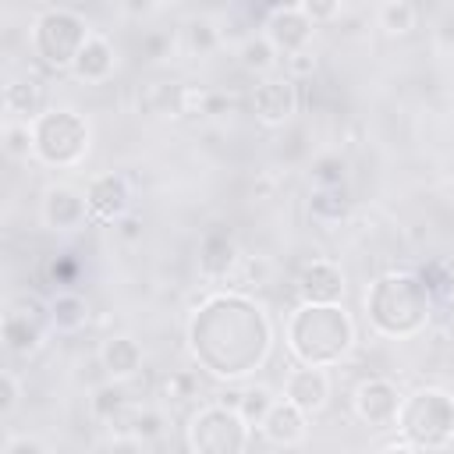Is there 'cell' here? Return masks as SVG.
<instances>
[{
	"instance_id": "6da1fadb",
	"label": "cell",
	"mask_w": 454,
	"mask_h": 454,
	"mask_svg": "<svg viewBox=\"0 0 454 454\" xmlns=\"http://www.w3.org/2000/svg\"><path fill=\"white\" fill-rule=\"evenodd\" d=\"M270 344V316L245 294H213L188 323V348L195 362L220 380H245L255 372L266 362Z\"/></svg>"
},
{
	"instance_id": "7a4b0ae2",
	"label": "cell",
	"mask_w": 454,
	"mask_h": 454,
	"mask_svg": "<svg viewBox=\"0 0 454 454\" xmlns=\"http://www.w3.org/2000/svg\"><path fill=\"white\" fill-rule=\"evenodd\" d=\"M365 312L376 333L404 340L429 326L433 316V294L419 273L394 270L369 284L365 291Z\"/></svg>"
},
{
	"instance_id": "3957f363",
	"label": "cell",
	"mask_w": 454,
	"mask_h": 454,
	"mask_svg": "<svg viewBox=\"0 0 454 454\" xmlns=\"http://www.w3.org/2000/svg\"><path fill=\"white\" fill-rule=\"evenodd\" d=\"M355 344V323L344 305H298L287 319V348L301 365H337Z\"/></svg>"
},
{
	"instance_id": "277c9868",
	"label": "cell",
	"mask_w": 454,
	"mask_h": 454,
	"mask_svg": "<svg viewBox=\"0 0 454 454\" xmlns=\"http://www.w3.org/2000/svg\"><path fill=\"white\" fill-rule=\"evenodd\" d=\"M397 433L419 450H443L454 440V397L440 387H422L404 397Z\"/></svg>"
},
{
	"instance_id": "5b68a950",
	"label": "cell",
	"mask_w": 454,
	"mask_h": 454,
	"mask_svg": "<svg viewBox=\"0 0 454 454\" xmlns=\"http://www.w3.org/2000/svg\"><path fill=\"white\" fill-rule=\"evenodd\" d=\"M35 156L50 167H78L89 156V121L71 106H50L43 117L32 121Z\"/></svg>"
},
{
	"instance_id": "8992f818",
	"label": "cell",
	"mask_w": 454,
	"mask_h": 454,
	"mask_svg": "<svg viewBox=\"0 0 454 454\" xmlns=\"http://www.w3.org/2000/svg\"><path fill=\"white\" fill-rule=\"evenodd\" d=\"M92 39L89 21L71 7H46L32 25V50L46 67L71 71L85 43Z\"/></svg>"
},
{
	"instance_id": "52a82bcc",
	"label": "cell",
	"mask_w": 454,
	"mask_h": 454,
	"mask_svg": "<svg viewBox=\"0 0 454 454\" xmlns=\"http://www.w3.org/2000/svg\"><path fill=\"white\" fill-rule=\"evenodd\" d=\"M252 426L223 404H206L188 419V447L192 454H245Z\"/></svg>"
},
{
	"instance_id": "ba28073f",
	"label": "cell",
	"mask_w": 454,
	"mask_h": 454,
	"mask_svg": "<svg viewBox=\"0 0 454 454\" xmlns=\"http://www.w3.org/2000/svg\"><path fill=\"white\" fill-rule=\"evenodd\" d=\"M50 330H53L50 305H43L35 294H18L14 301H7V312H4V348L11 355H35Z\"/></svg>"
},
{
	"instance_id": "9c48e42d",
	"label": "cell",
	"mask_w": 454,
	"mask_h": 454,
	"mask_svg": "<svg viewBox=\"0 0 454 454\" xmlns=\"http://www.w3.org/2000/svg\"><path fill=\"white\" fill-rule=\"evenodd\" d=\"M351 401H355V415H358L365 426H372V429H390V426H397V415H401V404H404L397 383H390L387 376H369V380H362V383L355 387Z\"/></svg>"
},
{
	"instance_id": "30bf717a",
	"label": "cell",
	"mask_w": 454,
	"mask_h": 454,
	"mask_svg": "<svg viewBox=\"0 0 454 454\" xmlns=\"http://www.w3.org/2000/svg\"><path fill=\"white\" fill-rule=\"evenodd\" d=\"M298 82H291L287 74H266L252 89V114L259 124L280 128L298 114Z\"/></svg>"
},
{
	"instance_id": "8fae6325",
	"label": "cell",
	"mask_w": 454,
	"mask_h": 454,
	"mask_svg": "<svg viewBox=\"0 0 454 454\" xmlns=\"http://www.w3.org/2000/svg\"><path fill=\"white\" fill-rule=\"evenodd\" d=\"M312 28H316V25H312L309 14L301 11V4L270 7V11H266V21H262V35H266V39L273 43V50L284 53V57L309 50Z\"/></svg>"
},
{
	"instance_id": "7c38bea8",
	"label": "cell",
	"mask_w": 454,
	"mask_h": 454,
	"mask_svg": "<svg viewBox=\"0 0 454 454\" xmlns=\"http://www.w3.org/2000/svg\"><path fill=\"white\" fill-rule=\"evenodd\" d=\"M85 202H89V220L96 223H121L131 209V188L124 174H99L89 181L85 188Z\"/></svg>"
},
{
	"instance_id": "4fadbf2b",
	"label": "cell",
	"mask_w": 454,
	"mask_h": 454,
	"mask_svg": "<svg viewBox=\"0 0 454 454\" xmlns=\"http://www.w3.org/2000/svg\"><path fill=\"white\" fill-rule=\"evenodd\" d=\"M298 298L301 305H340L344 301V270L330 259H312L298 270Z\"/></svg>"
},
{
	"instance_id": "5bb4252c",
	"label": "cell",
	"mask_w": 454,
	"mask_h": 454,
	"mask_svg": "<svg viewBox=\"0 0 454 454\" xmlns=\"http://www.w3.org/2000/svg\"><path fill=\"white\" fill-rule=\"evenodd\" d=\"M39 216L50 231L57 234H67V231H78L85 220H89V202H85V192L71 188V184H50L43 192V206H39Z\"/></svg>"
},
{
	"instance_id": "9a60e30c",
	"label": "cell",
	"mask_w": 454,
	"mask_h": 454,
	"mask_svg": "<svg viewBox=\"0 0 454 454\" xmlns=\"http://www.w3.org/2000/svg\"><path fill=\"white\" fill-rule=\"evenodd\" d=\"M284 401H291L305 415H319L330 401V372L319 365H298L284 380Z\"/></svg>"
},
{
	"instance_id": "2e32d148",
	"label": "cell",
	"mask_w": 454,
	"mask_h": 454,
	"mask_svg": "<svg viewBox=\"0 0 454 454\" xmlns=\"http://www.w3.org/2000/svg\"><path fill=\"white\" fill-rule=\"evenodd\" d=\"M241 262V255H238V241H234V234L227 231V227H209L206 234H202V241H199V270H202V277H209V280H220V277H227V273H234V266Z\"/></svg>"
},
{
	"instance_id": "e0dca14e",
	"label": "cell",
	"mask_w": 454,
	"mask_h": 454,
	"mask_svg": "<svg viewBox=\"0 0 454 454\" xmlns=\"http://www.w3.org/2000/svg\"><path fill=\"white\" fill-rule=\"evenodd\" d=\"M4 110H7V121H25V124H32L35 117L46 114V85H43L35 74L11 78V82L4 85Z\"/></svg>"
},
{
	"instance_id": "ac0fdd59",
	"label": "cell",
	"mask_w": 454,
	"mask_h": 454,
	"mask_svg": "<svg viewBox=\"0 0 454 454\" xmlns=\"http://www.w3.org/2000/svg\"><path fill=\"white\" fill-rule=\"evenodd\" d=\"M259 433L273 443V447H298L309 436V415L298 411L291 401H277L266 415V422L259 426Z\"/></svg>"
},
{
	"instance_id": "d6986e66",
	"label": "cell",
	"mask_w": 454,
	"mask_h": 454,
	"mask_svg": "<svg viewBox=\"0 0 454 454\" xmlns=\"http://www.w3.org/2000/svg\"><path fill=\"white\" fill-rule=\"evenodd\" d=\"M99 365L114 383H124L142 369V344L128 333H114L99 348Z\"/></svg>"
},
{
	"instance_id": "ffe728a7",
	"label": "cell",
	"mask_w": 454,
	"mask_h": 454,
	"mask_svg": "<svg viewBox=\"0 0 454 454\" xmlns=\"http://www.w3.org/2000/svg\"><path fill=\"white\" fill-rule=\"evenodd\" d=\"M114 67H117V53H114V46H110V39L92 32V39H89L85 50L78 53L71 74H74L78 82H85V85H99V82H106V78L114 74Z\"/></svg>"
},
{
	"instance_id": "44dd1931",
	"label": "cell",
	"mask_w": 454,
	"mask_h": 454,
	"mask_svg": "<svg viewBox=\"0 0 454 454\" xmlns=\"http://www.w3.org/2000/svg\"><path fill=\"white\" fill-rule=\"evenodd\" d=\"M50 319L57 333H78L89 323V301L78 291H57L50 298Z\"/></svg>"
},
{
	"instance_id": "7402d4cb",
	"label": "cell",
	"mask_w": 454,
	"mask_h": 454,
	"mask_svg": "<svg viewBox=\"0 0 454 454\" xmlns=\"http://www.w3.org/2000/svg\"><path fill=\"white\" fill-rule=\"evenodd\" d=\"M351 213V195H348V184L340 188H316L309 195V216L323 227H333L340 223L344 216Z\"/></svg>"
},
{
	"instance_id": "603a6c76",
	"label": "cell",
	"mask_w": 454,
	"mask_h": 454,
	"mask_svg": "<svg viewBox=\"0 0 454 454\" xmlns=\"http://www.w3.org/2000/svg\"><path fill=\"white\" fill-rule=\"evenodd\" d=\"M277 57H280V53L273 50V43H270L262 32H259V35H255V32L245 35L241 46H238V60H241V67L252 71V74H262V78L277 67Z\"/></svg>"
},
{
	"instance_id": "cb8c5ba5",
	"label": "cell",
	"mask_w": 454,
	"mask_h": 454,
	"mask_svg": "<svg viewBox=\"0 0 454 454\" xmlns=\"http://www.w3.org/2000/svg\"><path fill=\"white\" fill-rule=\"evenodd\" d=\"M89 408H92V415H96L99 422H114V419L128 408V387H124V383H114V380L99 383V387L92 390V397H89Z\"/></svg>"
},
{
	"instance_id": "d4e9b609",
	"label": "cell",
	"mask_w": 454,
	"mask_h": 454,
	"mask_svg": "<svg viewBox=\"0 0 454 454\" xmlns=\"http://www.w3.org/2000/svg\"><path fill=\"white\" fill-rule=\"evenodd\" d=\"M124 422H128V440L135 443H145V440H160L167 433V415L160 408H135V411H124Z\"/></svg>"
},
{
	"instance_id": "484cf974",
	"label": "cell",
	"mask_w": 454,
	"mask_h": 454,
	"mask_svg": "<svg viewBox=\"0 0 454 454\" xmlns=\"http://www.w3.org/2000/svg\"><path fill=\"white\" fill-rule=\"evenodd\" d=\"M376 21H380V28L387 35H404V32H411L419 25V7L408 4V0H390V4H383L376 11Z\"/></svg>"
},
{
	"instance_id": "4316f807",
	"label": "cell",
	"mask_w": 454,
	"mask_h": 454,
	"mask_svg": "<svg viewBox=\"0 0 454 454\" xmlns=\"http://www.w3.org/2000/svg\"><path fill=\"white\" fill-rule=\"evenodd\" d=\"M0 149L7 160L21 163L28 156H35V138H32V124L25 121H7L4 131H0Z\"/></svg>"
},
{
	"instance_id": "83f0119b",
	"label": "cell",
	"mask_w": 454,
	"mask_h": 454,
	"mask_svg": "<svg viewBox=\"0 0 454 454\" xmlns=\"http://www.w3.org/2000/svg\"><path fill=\"white\" fill-rule=\"evenodd\" d=\"M309 181L316 188H340L348 181V160L340 153H323L309 167Z\"/></svg>"
},
{
	"instance_id": "f1b7e54d",
	"label": "cell",
	"mask_w": 454,
	"mask_h": 454,
	"mask_svg": "<svg viewBox=\"0 0 454 454\" xmlns=\"http://www.w3.org/2000/svg\"><path fill=\"white\" fill-rule=\"evenodd\" d=\"M273 404H277L273 390H270V387H262V383H255V387H245V390H241V404H238V415H241L248 426H262Z\"/></svg>"
},
{
	"instance_id": "f546056e",
	"label": "cell",
	"mask_w": 454,
	"mask_h": 454,
	"mask_svg": "<svg viewBox=\"0 0 454 454\" xmlns=\"http://www.w3.org/2000/svg\"><path fill=\"white\" fill-rule=\"evenodd\" d=\"M184 39H188V53H195V57H209L213 50H220L223 32H220L209 18H195V21H188Z\"/></svg>"
},
{
	"instance_id": "4dcf8cb0",
	"label": "cell",
	"mask_w": 454,
	"mask_h": 454,
	"mask_svg": "<svg viewBox=\"0 0 454 454\" xmlns=\"http://www.w3.org/2000/svg\"><path fill=\"white\" fill-rule=\"evenodd\" d=\"M419 277L426 280L429 294H436V298H447V301H454V255L426 262V270H422Z\"/></svg>"
},
{
	"instance_id": "1f68e13d",
	"label": "cell",
	"mask_w": 454,
	"mask_h": 454,
	"mask_svg": "<svg viewBox=\"0 0 454 454\" xmlns=\"http://www.w3.org/2000/svg\"><path fill=\"white\" fill-rule=\"evenodd\" d=\"M195 394H199V376H195V372H188V369H177V372L163 376V383H160V397H163V401H170V404L192 401Z\"/></svg>"
},
{
	"instance_id": "d6a6232c",
	"label": "cell",
	"mask_w": 454,
	"mask_h": 454,
	"mask_svg": "<svg viewBox=\"0 0 454 454\" xmlns=\"http://www.w3.org/2000/svg\"><path fill=\"white\" fill-rule=\"evenodd\" d=\"M18 401H21V380H18L14 369H4V376H0V415H11L18 408Z\"/></svg>"
},
{
	"instance_id": "836d02e7",
	"label": "cell",
	"mask_w": 454,
	"mask_h": 454,
	"mask_svg": "<svg viewBox=\"0 0 454 454\" xmlns=\"http://www.w3.org/2000/svg\"><path fill=\"white\" fill-rule=\"evenodd\" d=\"M284 67H287V78H291V82H305V78L316 74V53H312V50L291 53V57H284Z\"/></svg>"
},
{
	"instance_id": "e575fe53",
	"label": "cell",
	"mask_w": 454,
	"mask_h": 454,
	"mask_svg": "<svg viewBox=\"0 0 454 454\" xmlns=\"http://www.w3.org/2000/svg\"><path fill=\"white\" fill-rule=\"evenodd\" d=\"M50 277H53L57 287H71V284L78 280V262H74L67 252H60V255L50 262Z\"/></svg>"
},
{
	"instance_id": "d590c367",
	"label": "cell",
	"mask_w": 454,
	"mask_h": 454,
	"mask_svg": "<svg viewBox=\"0 0 454 454\" xmlns=\"http://www.w3.org/2000/svg\"><path fill=\"white\" fill-rule=\"evenodd\" d=\"M167 50H170V35L167 32H149L142 39V46H138V53L145 60H160V57H167Z\"/></svg>"
},
{
	"instance_id": "8d00e7d4",
	"label": "cell",
	"mask_w": 454,
	"mask_h": 454,
	"mask_svg": "<svg viewBox=\"0 0 454 454\" xmlns=\"http://www.w3.org/2000/svg\"><path fill=\"white\" fill-rule=\"evenodd\" d=\"M301 11L309 14V21H312V25H319V21H330V18H337V14H340V4H323V0H301Z\"/></svg>"
},
{
	"instance_id": "74e56055",
	"label": "cell",
	"mask_w": 454,
	"mask_h": 454,
	"mask_svg": "<svg viewBox=\"0 0 454 454\" xmlns=\"http://www.w3.org/2000/svg\"><path fill=\"white\" fill-rule=\"evenodd\" d=\"M4 454H50V450L39 440H32V436H11Z\"/></svg>"
},
{
	"instance_id": "f35d334b",
	"label": "cell",
	"mask_w": 454,
	"mask_h": 454,
	"mask_svg": "<svg viewBox=\"0 0 454 454\" xmlns=\"http://www.w3.org/2000/svg\"><path fill=\"white\" fill-rule=\"evenodd\" d=\"M117 234H121L124 241H138V238H142V220L128 213V216H124V220L117 223Z\"/></svg>"
},
{
	"instance_id": "ab89813d",
	"label": "cell",
	"mask_w": 454,
	"mask_h": 454,
	"mask_svg": "<svg viewBox=\"0 0 454 454\" xmlns=\"http://www.w3.org/2000/svg\"><path fill=\"white\" fill-rule=\"evenodd\" d=\"M227 106H231V99H227V96H220V92H206L202 114H206V117H216V114H223Z\"/></svg>"
},
{
	"instance_id": "60d3db41",
	"label": "cell",
	"mask_w": 454,
	"mask_h": 454,
	"mask_svg": "<svg viewBox=\"0 0 454 454\" xmlns=\"http://www.w3.org/2000/svg\"><path fill=\"white\" fill-rule=\"evenodd\" d=\"M376 454H422V450L411 447V443H404V440H394V443H383Z\"/></svg>"
},
{
	"instance_id": "b9f144b4",
	"label": "cell",
	"mask_w": 454,
	"mask_h": 454,
	"mask_svg": "<svg viewBox=\"0 0 454 454\" xmlns=\"http://www.w3.org/2000/svg\"><path fill=\"white\" fill-rule=\"evenodd\" d=\"M252 277L262 280V277H266V262H252V259H248V262H245V284H241V287H248Z\"/></svg>"
},
{
	"instance_id": "7bdbcfd3",
	"label": "cell",
	"mask_w": 454,
	"mask_h": 454,
	"mask_svg": "<svg viewBox=\"0 0 454 454\" xmlns=\"http://www.w3.org/2000/svg\"><path fill=\"white\" fill-rule=\"evenodd\" d=\"M106 454H138V447H135V440H117Z\"/></svg>"
},
{
	"instance_id": "ee69618b",
	"label": "cell",
	"mask_w": 454,
	"mask_h": 454,
	"mask_svg": "<svg viewBox=\"0 0 454 454\" xmlns=\"http://www.w3.org/2000/svg\"><path fill=\"white\" fill-rule=\"evenodd\" d=\"M440 39H443V46H454V18H447V21H443Z\"/></svg>"
}]
</instances>
